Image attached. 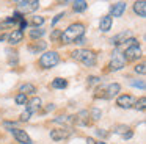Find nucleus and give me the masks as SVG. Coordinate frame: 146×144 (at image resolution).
<instances>
[{
	"mask_svg": "<svg viewBox=\"0 0 146 144\" xmlns=\"http://www.w3.org/2000/svg\"><path fill=\"white\" fill-rule=\"evenodd\" d=\"M60 61V55H58L55 50H50V52H44L41 56H39V66L42 69H50L54 66L58 64Z\"/></svg>",
	"mask_w": 146,
	"mask_h": 144,
	"instance_id": "obj_4",
	"label": "nucleus"
},
{
	"mask_svg": "<svg viewBox=\"0 0 146 144\" xmlns=\"http://www.w3.org/2000/svg\"><path fill=\"white\" fill-rule=\"evenodd\" d=\"M145 103H146V99H145V97H141L140 100H135V105H133V106H135L138 111H145V108H146Z\"/></svg>",
	"mask_w": 146,
	"mask_h": 144,
	"instance_id": "obj_24",
	"label": "nucleus"
},
{
	"mask_svg": "<svg viewBox=\"0 0 146 144\" xmlns=\"http://www.w3.org/2000/svg\"><path fill=\"white\" fill-rule=\"evenodd\" d=\"M50 138L54 141H61V139H66L72 135V130L71 128H58V130H50Z\"/></svg>",
	"mask_w": 146,
	"mask_h": 144,
	"instance_id": "obj_10",
	"label": "nucleus"
},
{
	"mask_svg": "<svg viewBox=\"0 0 146 144\" xmlns=\"http://www.w3.org/2000/svg\"><path fill=\"white\" fill-rule=\"evenodd\" d=\"M99 81H101V78H99V77H94V75L88 77V85H94V83H99Z\"/></svg>",
	"mask_w": 146,
	"mask_h": 144,
	"instance_id": "obj_31",
	"label": "nucleus"
},
{
	"mask_svg": "<svg viewBox=\"0 0 146 144\" xmlns=\"http://www.w3.org/2000/svg\"><path fill=\"white\" fill-rule=\"evenodd\" d=\"M32 22H33V25H35V28H38V25L44 24V17H41V16H35Z\"/></svg>",
	"mask_w": 146,
	"mask_h": 144,
	"instance_id": "obj_28",
	"label": "nucleus"
},
{
	"mask_svg": "<svg viewBox=\"0 0 146 144\" xmlns=\"http://www.w3.org/2000/svg\"><path fill=\"white\" fill-rule=\"evenodd\" d=\"M126 42H127V47L123 52L126 61H137V59L141 56V49H140V46H138V41H137L135 38H129Z\"/></svg>",
	"mask_w": 146,
	"mask_h": 144,
	"instance_id": "obj_3",
	"label": "nucleus"
},
{
	"mask_svg": "<svg viewBox=\"0 0 146 144\" xmlns=\"http://www.w3.org/2000/svg\"><path fill=\"white\" fill-rule=\"evenodd\" d=\"M17 6V13H21V14H25V13H33L36 11V9L39 8V2L38 0H25V2H17L16 3Z\"/></svg>",
	"mask_w": 146,
	"mask_h": 144,
	"instance_id": "obj_6",
	"label": "nucleus"
},
{
	"mask_svg": "<svg viewBox=\"0 0 146 144\" xmlns=\"http://www.w3.org/2000/svg\"><path fill=\"white\" fill-rule=\"evenodd\" d=\"M115 133L121 135L124 139H130V138L133 136V131L130 130L129 125H116V127H115Z\"/></svg>",
	"mask_w": 146,
	"mask_h": 144,
	"instance_id": "obj_14",
	"label": "nucleus"
},
{
	"mask_svg": "<svg viewBox=\"0 0 146 144\" xmlns=\"http://www.w3.org/2000/svg\"><path fill=\"white\" fill-rule=\"evenodd\" d=\"M133 11H135V14H138L140 17H145L146 16V2L145 0H140V2L133 3Z\"/></svg>",
	"mask_w": 146,
	"mask_h": 144,
	"instance_id": "obj_16",
	"label": "nucleus"
},
{
	"mask_svg": "<svg viewBox=\"0 0 146 144\" xmlns=\"http://www.w3.org/2000/svg\"><path fill=\"white\" fill-rule=\"evenodd\" d=\"M30 116H32V113H30L29 110H25V111H24L22 114H21V121H24V122H25V121H29V119H30Z\"/></svg>",
	"mask_w": 146,
	"mask_h": 144,
	"instance_id": "obj_29",
	"label": "nucleus"
},
{
	"mask_svg": "<svg viewBox=\"0 0 146 144\" xmlns=\"http://www.w3.org/2000/svg\"><path fill=\"white\" fill-rule=\"evenodd\" d=\"M121 91V85L119 83H110L105 89H102V97L104 99H111V97L118 96V92Z\"/></svg>",
	"mask_w": 146,
	"mask_h": 144,
	"instance_id": "obj_11",
	"label": "nucleus"
},
{
	"mask_svg": "<svg viewBox=\"0 0 146 144\" xmlns=\"http://www.w3.org/2000/svg\"><path fill=\"white\" fill-rule=\"evenodd\" d=\"M116 105L119 106V108H132L133 105H135V97L130 96V94H123V96H119L116 99Z\"/></svg>",
	"mask_w": 146,
	"mask_h": 144,
	"instance_id": "obj_8",
	"label": "nucleus"
},
{
	"mask_svg": "<svg viewBox=\"0 0 146 144\" xmlns=\"http://www.w3.org/2000/svg\"><path fill=\"white\" fill-rule=\"evenodd\" d=\"M14 100H16L17 105H25V103H27V96H25V94H22V92H19L16 97H14Z\"/></svg>",
	"mask_w": 146,
	"mask_h": 144,
	"instance_id": "obj_25",
	"label": "nucleus"
},
{
	"mask_svg": "<svg viewBox=\"0 0 146 144\" xmlns=\"http://www.w3.org/2000/svg\"><path fill=\"white\" fill-rule=\"evenodd\" d=\"M111 24H113V19L110 17V16H102L101 20H99V28H101V31H104V33H107L108 30L111 28Z\"/></svg>",
	"mask_w": 146,
	"mask_h": 144,
	"instance_id": "obj_15",
	"label": "nucleus"
},
{
	"mask_svg": "<svg viewBox=\"0 0 146 144\" xmlns=\"http://www.w3.org/2000/svg\"><path fill=\"white\" fill-rule=\"evenodd\" d=\"M129 38H132V31L130 30H126V31H121V33H118L116 36H113L110 39V42H111V46H115V47H119L121 44H124Z\"/></svg>",
	"mask_w": 146,
	"mask_h": 144,
	"instance_id": "obj_9",
	"label": "nucleus"
},
{
	"mask_svg": "<svg viewBox=\"0 0 146 144\" xmlns=\"http://www.w3.org/2000/svg\"><path fill=\"white\" fill-rule=\"evenodd\" d=\"M46 46H47V44H46L44 41H38V42H35L33 46H30L29 49L32 53H38V52H42V50L46 49Z\"/></svg>",
	"mask_w": 146,
	"mask_h": 144,
	"instance_id": "obj_20",
	"label": "nucleus"
},
{
	"mask_svg": "<svg viewBox=\"0 0 146 144\" xmlns=\"http://www.w3.org/2000/svg\"><path fill=\"white\" fill-rule=\"evenodd\" d=\"M130 85H132L133 88H140V89H145L146 88V83H145V80H138V81H130Z\"/></svg>",
	"mask_w": 146,
	"mask_h": 144,
	"instance_id": "obj_26",
	"label": "nucleus"
},
{
	"mask_svg": "<svg viewBox=\"0 0 146 144\" xmlns=\"http://www.w3.org/2000/svg\"><path fill=\"white\" fill-rule=\"evenodd\" d=\"M63 16H64V13H60V14L55 16L54 20H52V25H57V22H58V20H61V17H63Z\"/></svg>",
	"mask_w": 146,
	"mask_h": 144,
	"instance_id": "obj_33",
	"label": "nucleus"
},
{
	"mask_svg": "<svg viewBox=\"0 0 146 144\" xmlns=\"http://www.w3.org/2000/svg\"><path fill=\"white\" fill-rule=\"evenodd\" d=\"M54 108H55V106H54V103H49V106H47L46 110H47V111H50V110H54Z\"/></svg>",
	"mask_w": 146,
	"mask_h": 144,
	"instance_id": "obj_35",
	"label": "nucleus"
},
{
	"mask_svg": "<svg viewBox=\"0 0 146 144\" xmlns=\"http://www.w3.org/2000/svg\"><path fill=\"white\" fill-rule=\"evenodd\" d=\"M91 114H93V119H99L102 113H101V110H99V108H93L91 110Z\"/></svg>",
	"mask_w": 146,
	"mask_h": 144,
	"instance_id": "obj_30",
	"label": "nucleus"
},
{
	"mask_svg": "<svg viewBox=\"0 0 146 144\" xmlns=\"http://www.w3.org/2000/svg\"><path fill=\"white\" fill-rule=\"evenodd\" d=\"M7 53H8V63H10V64H17V53L11 52L10 49L7 50Z\"/></svg>",
	"mask_w": 146,
	"mask_h": 144,
	"instance_id": "obj_23",
	"label": "nucleus"
},
{
	"mask_svg": "<svg viewBox=\"0 0 146 144\" xmlns=\"http://www.w3.org/2000/svg\"><path fill=\"white\" fill-rule=\"evenodd\" d=\"M72 8L76 13H83L88 8V2H85V0H76V2L72 3Z\"/></svg>",
	"mask_w": 146,
	"mask_h": 144,
	"instance_id": "obj_18",
	"label": "nucleus"
},
{
	"mask_svg": "<svg viewBox=\"0 0 146 144\" xmlns=\"http://www.w3.org/2000/svg\"><path fill=\"white\" fill-rule=\"evenodd\" d=\"M83 34H85V25L82 22H76V24H71L64 31H61L60 39L63 44H72L83 38Z\"/></svg>",
	"mask_w": 146,
	"mask_h": 144,
	"instance_id": "obj_1",
	"label": "nucleus"
},
{
	"mask_svg": "<svg viewBox=\"0 0 146 144\" xmlns=\"http://www.w3.org/2000/svg\"><path fill=\"white\" fill-rule=\"evenodd\" d=\"M126 66V58H124L123 52L119 50H115L113 55H111V59H110V64H108V71L111 72H116V71H121V69Z\"/></svg>",
	"mask_w": 146,
	"mask_h": 144,
	"instance_id": "obj_5",
	"label": "nucleus"
},
{
	"mask_svg": "<svg viewBox=\"0 0 146 144\" xmlns=\"http://www.w3.org/2000/svg\"><path fill=\"white\" fill-rule=\"evenodd\" d=\"M94 144H107V143H104V141H98V143H96L94 141Z\"/></svg>",
	"mask_w": 146,
	"mask_h": 144,
	"instance_id": "obj_36",
	"label": "nucleus"
},
{
	"mask_svg": "<svg viewBox=\"0 0 146 144\" xmlns=\"http://www.w3.org/2000/svg\"><path fill=\"white\" fill-rule=\"evenodd\" d=\"M19 91L27 96V94H35L36 88H35V85H32V83H25V85H22V86L19 88Z\"/></svg>",
	"mask_w": 146,
	"mask_h": 144,
	"instance_id": "obj_21",
	"label": "nucleus"
},
{
	"mask_svg": "<svg viewBox=\"0 0 146 144\" xmlns=\"http://www.w3.org/2000/svg\"><path fill=\"white\" fill-rule=\"evenodd\" d=\"M133 71H135L137 74H140V75H145V72H146V66L143 64V63H141V64H137L135 67H133Z\"/></svg>",
	"mask_w": 146,
	"mask_h": 144,
	"instance_id": "obj_27",
	"label": "nucleus"
},
{
	"mask_svg": "<svg viewBox=\"0 0 146 144\" xmlns=\"http://www.w3.org/2000/svg\"><path fill=\"white\" fill-rule=\"evenodd\" d=\"M39 108H41V99H39V97H33V99L29 102V105H27L25 110H29V111L33 114V113L38 111Z\"/></svg>",
	"mask_w": 146,
	"mask_h": 144,
	"instance_id": "obj_17",
	"label": "nucleus"
},
{
	"mask_svg": "<svg viewBox=\"0 0 146 144\" xmlns=\"http://www.w3.org/2000/svg\"><path fill=\"white\" fill-rule=\"evenodd\" d=\"M10 133L17 139V143H21V144H33V139L29 136V133H27L25 130H22V128L11 127L10 128Z\"/></svg>",
	"mask_w": 146,
	"mask_h": 144,
	"instance_id": "obj_7",
	"label": "nucleus"
},
{
	"mask_svg": "<svg viewBox=\"0 0 146 144\" xmlns=\"http://www.w3.org/2000/svg\"><path fill=\"white\" fill-rule=\"evenodd\" d=\"M52 88H54V89H64V88L68 86V81L64 80V78H54V80H52V85H50Z\"/></svg>",
	"mask_w": 146,
	"mask_h": 144,
	"instance_id": "obj_19",
	"label": "nucleus"
},
{
	"mask_svg": "<svg viewBox=\"0 0 146 144\" xmlns=\"http://www.w3.org/2000/svg\"><path fill=\"white\" fill-rule=\"evenodd\" d=\"M60 31H54V33H52V39H55V38H58V36H60Z\"/></svg>",
	"mask_w": 146,
	"mask_h": 144,
	"instance_id": "obj_34",
	"label": "nucleus"
},
{
	"mask_svg": "<svg viewBox=\"0 0 146 144\" xmlns=\"http://www.w3.org/2000/svg\"><path fill=\"white\" fill-rule=\"evenodd\" d=\"M44 33L46 31L42 28H33V30H30V38L32 39H41L44 36Z\"/></svg>",
	"mask_w": 146,
	"mask_h": 144,
	"instance_id": "obj_22",
	"label": "nucleus"
},
{
	"mask_svg": "<svg viewBox=\"0 0 146 144\" xmlns=\"http://www.w3.org/2000/svg\"><path fill=\"white\" fill-rule=\"evenodd\" d=\"M126 2H116L113 3V5L110 6V14L113 16V17H119V16H123V13L126 11ZM110 16V17H111Z\"/></svg>",
	"mask_w": 146,
	"mask_h": 144,
	"instance_id": "obj_13",
	"label": "nucleus"
},
{
	"mask_svg": "<svg viewBox=\"0 0 146 144\" xmlns=\"http://www.w3.org/2000/svg\"><path fill=\"white\" fill-rule=\"evenodd\" d=\"M96 135H98V136H101V138H107L108 136V133L105 130H102V128H98V130H96Z\"/></svg>",
	"mask_w": 146,
	"mask_h": 144,
	"instance_id": "obj_32",
	"label": "nucleus"
},
{
	"mask_svg": "<svg viewBox=\"0 0 146 144\" xmlns=\"http://www.w3.org/2000/svg\"><path fill=\"white\" fill-rule=\"evenodd\" d=\"M71 56H72L74 59H77V61H80L83 66H86V67H91V66L96 64V53L93 52V50L79 49V50H74V52L71 53Z\"/></svg>",
	"mask_w": 146,
	"mask_h": 144,
	"instance_id": "obj_2",
	"label": "nucleus"
},
{
	"mask_svg": "<svg viewBox=\"0 0 146 144\" xmlns=\"http://www.w3.org/2000/svg\"><path fill=\"white\" fill-rule=\"evenodd\" d=\"M5 39H7L8 44H11V46H17V44L22 42V39H24V31L13 30L11 33L7 34V38H5Z\"/></svg>",
	"mask_w": 146,
	"mask_h": 144,
	"instance_id": "obj_12",
	"label": "nucleus"
}]
</instances>
